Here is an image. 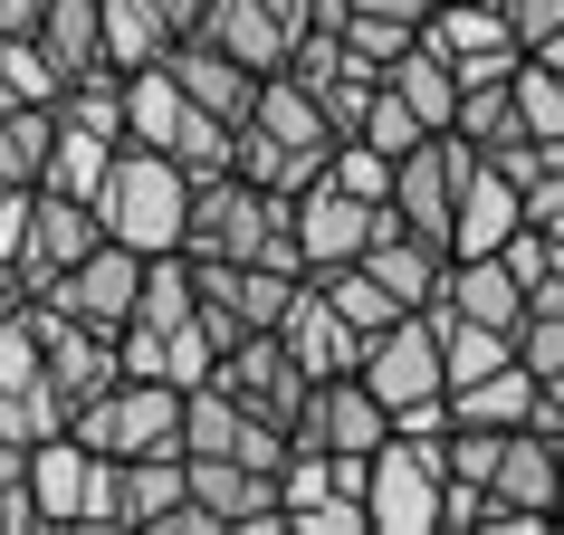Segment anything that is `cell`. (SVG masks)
<instances>
[{"instance_id": "cell-2", "label": "cell", "mask_w": 564, "mask_h": 535, "mask_svg": "<svg viewBox=\"0 0 564 535\" xmlns=\"http://www.w3.org/2000/svg\"><path fill=\"white\" fill-rule=\"evenodd\" d=\"M355 373L373 383V402L392 412V430H449V363H441L431 306H402L392 326H373Z\"/></svg>"}, {"instance_id": "cell-11", "label": "cell", "mask_w": 564, "mask_h": 535, "mask_svg": "<svg viewBox=\"0 0 564 535\" xmlns=\"http://www.w3.org/2000/svg\"><path fill=\"white\" fill-rule=\"evenodd\" d=\"M421 39H431L449 67H459V87H478V77H517V58H527V39L507 30L498 0H431Z\"/></svg>"}, {"instance_id": "cell-9", "label": "cell", "mask_w": 564, "mask_h": 535, "mask_svg": "<svg viewBox=\"0 0 564 535\" xmlns=\"http://www.w3.org/2000/svg\"><path fill=\"white\" fill-rule=\"evenodd\" d=\"M210 383L230 392V402H249L259 421H278V430H288L316 373H306V363L288 354V335L268 326V335H230V345H220V363H210Z\"/></svg>"}, {"instance_id": "cell-38", "label": "cell", "mask_w": 564, "mask_h": 535, "mask_svg": "<svg viewBox=\"0 0 564 535\" xmlns=\"http://www.w3.org/2000/svg\"><path fill=\"white\" fill-rule=\"evenodd\" d=\"M30 210L39 182H0V268H20V249H30Z\"/></svg>"}, {"instance_id": "cell-12", "label": "cell", "mask_w": 564, "mask_h": 535, "mask_svg": "<svg viewBox=\"0 0 564 535\" xmlns=\"http://www.w3.org/2000/svg\"><path fill=\"white\" fill-rule=\"evenodd\" d=\"M39 297L58 306V316H87V326L124 335V316H134V297H144V249H124V239H96L87 259L67 268V277H48Z\"/></svg>"}, {"instance_id": "cell-26", "label": "cell", "mask_w": 564, "mask_h": 535, "mask_svg": "<svg viewBox=\"0 0 564 535\" xmlns=\"http://www.w3.org/2000/svg\"><path fill=\"white\" fill-rule=\"evenodd\" d=\"M39 48H48V67H58V77H87V67H106V10H96V0H48Z\"/></svg>"}, {"instance_id": "cell-32", "label": "cell", "mask_w": 564, "mask_h": 535, "mask_svg": "<svg viewBox=\"0 0 564 535\" xmlns=\"http://www.w3.org/2000/svg\"><path fill=\"white\" fill-rule=\"evenodd\" d=\"M67 402H58V383L39 373V383H20V392H0V440H20V449H39V440H58L67 430Z\"/></svg>"}, {"instance_id": "cell-25", "label": "cell", "mask_w": 564, "mask_h": 535, "mask_svg": "<svg viewBox=\"0 0 564 535\" xmlns=\"http://www.w3.org/2000/svg\"><path fill=\"white\" fill-rule=\"evenodd\" d=\"M383 87L402 96V106H412V116L431 124V134H441V124L459 116V67H449L441 48H431V39H412V48H402V58L383 67Z\"/></svg>"}, {"instance_id": "cell-37", "label": "cell", "mask_w": 564, "mask_h": 535, "mask_svg": "<svg viewBox=\"0 0 564 535\" xmlns=\"http://www.w3.org/2000/svg\"><path fill=\"white\" fill-rule=\"evenodd\" d=\"M0 526H39V506H30V449H20V440H0Z\"/></svg>"}, {"instance_id": "cell-31", "label": "cell", "mask_w": 564, "mask_h": 535, "mask_svg": "<svg viewBox=\"0 0 564 535\" xmlns=\"http://www.w3.org/2000/svg\"><path fill=\"white\" fill-rule=\"evenodd\" d=\"M48 134H58V106H0V182L48 173Z\"/></svg>"}, {"instance_id": "cell-27", "label": "cell", "mask_w": 564, "mask_h": 535, "mask_svg": "<svg viewBox=\"0 0 564 535\" xmlns=\"http://www.w3.org/2000/svg\"><path fill=\"white\" fill-rule=\"evenodd\" d=\"M230 173H249L259 192H278V201H297L306 182L326 173V163H306V153H288L278 134H259V124H230Z\"/></svg>"}, {"instance_id": "cell-41", "label": "cell", "mask_w": 564, "mask_h": 535, "mask_svg": "<svg viewBox=\"0 0 564 535\" xmlns=\"http://www.w3.org/2000/svg\"><path fill=\"white\" fill-rule=\"evenodd\" d=\"M39 20H48V0H0V30L10 39H39Z\"/></svg>"}, {"instance_id": "cell-17", "label": "cell", "mask_w": 564, "mask_h": 535, "mask_svg": "<svg viewBox=\"0 0 564 535\" xmlns=\"http://www.w3.org/2000/svg\"><path fill=\"white\" fill-rule=\"evenodd\" d=\"M517 230H527V192L478 153V173L459 182V210H449V259H488V249H507Z\"/></svg>"}, {"instance_id": "cell-15", "label": "cell", "mask_w": 564, "mask_h": 535, "mask_svg": "<svg viewBox=\"0 0 564 535\" xmlns=\"http://www.w3.org/2000/svg\"><path fill=\"white\" fill-rule=\"evenodd\" d=\"M182 478H192V506L210 526H278V469H249V459H220V449H182Z\"/></svg>"}, {"instance_id": "cell-30", "label": "cell", "mask_w": 564, "mask_h": 535, "mask_svg": "<svg viewBox=\"0 0 564 535\" xmlns=\"http://www.w3.org/2000/svg\"><path fill=\"white\" fill-rule=\"evenodd\" d=\"M449 134H469L478 153L517 144L527 124H517V77H478V87H459V116H449Z\"/></svg>"}, {"instance_id": "cell-7", "label": "cell", "mask_w": 564, "mask_h": 535, "mask_svg": "<svg viewBox=\"0 0 564 535\" xmlns=\"http://www.w3.org/2000/svg\"><path fill=\"white\" fill-rule=\"evenodd\" d=\"M564 526V469L545 430H507L488 469V535H545Z\"/></svg>"}, {"instance_id": "cell-39", "label": "cell", "mask_w": 564, "mask_h": 535, "mask_svg": "<svg viewBox=\"0 0 564 535\" xmlns=\"http://www.w3.org/2000/svg\"><path fill=\"white\" fill-rule=\"evenodd\" d=\"M498 10H507V30L527 39V48H535V39H555V30H564V0H498Z\"/></svg>"}, {"instance_id": "cell-24", "label": "cell", "mask_w": 564, "mask_h": 535, "mask_svg": "<svg viewBox=\"0 0 564 535\" xmlns=\"http://www.w3.org/2000/svg\"><path fill=\"white\" fill-rule=\"evenodd\" d=\"M449 421H469V430H535V363H498L478 383H449Z\"/></svg>"}, {"instance_id": "cell-19", "label": "cell", "mask_w": 564, "mask_h": 535, "mask_svg": "<svg viewBox=\"0 0 564 535\" xmlns=\"http://www.w3.org/2000/svg\"><path fill=\"white\" fill-rule=\"evenodd\" d=\"M278 335H288V354H297L316 383H326V373H355V363H364V326H355V316H335V297L316 287V277H306L297 306L278 316Z\"/></svg>"}, {"instance_id": "cell-4", "label": "cell", "mask_w": 564, "mask_h": 535, "mask_svg": "<svg viewBox=\"0 0 564 535\" xmlns=\"http://www.w3.org/2000/svg\"><path fill=\"white\" fill-rule=\"evenodd\" d=\"M441 488H449V430H392L373 449V478H364V516L392 535H431Z\"/></svg>"}, {"instance_id": "cell-14", "label": "cell", "mask_w": 564, "mask_h": 535, "mask_svg": "<svg viewBox=\"0 0 564 535\" xmlns=\"http://www.w3.org/2000/svg\"><path fill=\"white\" fill-rule=\"evenodd\" d=\"M39 335H48V383H58L67 412H87L96 392L124 373V345L106 326H87V316H58V306L39 297Z\"/></svg>"}, {"instance_id": "cell-10", "label": "cell", "mask_w": 564, "mask_h": 535, "mask_svg": "<svg viewBox=\"0 0 564 535\" xmlns=\"http://www.w3.org/2000/svg\"><path fill=\"white\" fill-rule=\"evenodd\" d=\"M383 210L392 201H364V192H345V182H306L297 201H288V220H297V259H306V277L316 268H345V259H364L373 249V230H383Z\"/></svg>"}, {"instance_id": "cell-28", "label": "cell", "mask_w": 564, "mask_h": 535, "mask_svg": "<svg viewBox=\"0 0 564 535\" xmlns=\"http://www.w3.org/2000/svg\"><path fill=\"white\" fill-rule=\"evenodd\" d=\"M431 326H441V363H449V383H478V373L517 363V335H507V326H478V316H449V306H431Z\"/></svg>"}, {"instance_id": "cell-21", "label": "cell", "mask_w": 564, "mask_h": 535, "mask_svg": "<svg viewBox=\"0 0 564 535\" xmlns=\"http://www.w3.org/2000/svg\"><path fill=\"white\" fill-rule=\"evenodd\" d=\"M441 306L449 316H478V326H527V277L488 249V259H449V277H441Z\"/></svg>"}, {"instance_id": "cell-20", "label": "cell", "mask_w": 564, "mask_h": 535, "mask_svg": "<svg viewBox=\"0 0 564 535\" xmlns=\"http://www.w3.org/2000/svg\"><path fill=\"white\" fill-rule=\"evenodd\" d=\"M163 58H173V77L192 87V106H210L220 124H249V106H259V67H239L230 48H210V39H173Z\"/></svg>"}, {"instance_id": "cell-1", "label": "cell", "mask_w": 564, "mask_h": 535, "mask_svg": "<svg viewBox=\"0 0 564 535\" xmlns=\"http://www.w3.org/2000/svg\"><path fill=\"white\" fill-rule=\"evenodd\" d=\"M182 249H192V259H268V268H297L306 277L288 201L259 192L249 173H202L192 182V230H182Z\"/></svg>"}, {"instance_id": "cell-36", "label": "cell", "mask_w": 564, "mask_h": 535, "mask_svg": "<svg viewBox=\"0 0 564 535\" xmlns=\"http://www.w3.org/2000/svg\"><path fill=\"white\" fill-rule=\"evenodd\" d=\"M421 30H402V20H373V10H345V48L355 58H373V67H392L402 48H412Z\"/></svg>"}, {"instance_id": "cell-40", "label": "cell", "mask_w": 564, "mask_h": 535, "mask_svg": "<svg viewBox=\"0 0 564 535\" xmlns=\"http://www.w3.org/2000/svg\"><path fill=\"white\" fill-rule=\"evenodd\" d=\"M345 10H373V20H402V30L431 20V0H345Z\"/></svg>"}, {"instance_id": "cell-33", "label": "cell", "mask_w": 564, "mask_h": 535, "mask_svg": "<svg viewBox=\"0 0 564 535\" xmlns=\"http://www.w3.org/2000/svg\"><path fill=\"white\" fill-rule=\"evenodd\" d=\"M316 287H326V297H335V316H355L364 335L402 316V297H392V287H383V277H373L364 259H345V268H316Z\"/></svg>"}, {"instance_id": "cell-23", "label": "cell", "mask_w": 564, "mask_h": 535, "mask_svg": "<svg viewBox=\"0 0 564 535\" xmlns=\"http://www.w3.org/2000/svg\"><path fill=\"white\" fill-rule=\"evenodd\" d=\"M124 134H96V124L58 116V134H48V173H39V192H67V201H96L106 192V173H116Z\"/></svg>"}, {"instance_id": "cell-42", "label": "cell", "mask_w": 564, "mask_h": 535, "mask_svg": "<svg viewBox=\"0 0 564 535\" xmlns=\"http://www.w3.org/2000/svg\"><path fill=\"white\" fill-rule=\"evenodd\" d=\"M153 10H163V20H173V39H182V30H202V10H210V0H153Z\"/></svg>"}, {"instance_id": "cell-16", "label": "cell", "mask_w": 564, "mask_h": 535, "mask_svg": "<svg viewBox=\"0 0 564 535\" xmlns=\"http://www.w3.org/2000/svg\"><path fill=\"white\" fill-rule=\"evenodd\" d=\"M96 239H106V220H96V201H67V192H39L30 210V249H20V287H48V277H67V268L87 259Z\"/></svg>"}, {"instance_id": "cell-5", "label": "cell", "mask_w": 564, "mask_h": 535, "mask_svg": "<svg viewBox=\"0 0 564 535\" xmlns=\"http://www.w3.org/2000/svg\"><path fill=\"white\" fill-rule=\"evenodd\" d=\"M87 449L106 459H153V449H182V383H153V373H116L87 412L67 421Z\"/></svg>"}, {"instance_id": "cell-6", "label": "cell", "mask_w": 564, "mask_h": 535, "mask_svg": "<svg viewBox=\"0 0 564 535\" xmlns=\"http://www.w3.org/2000/svg\"><path fill=\"white\" fill-rule=\"evenodd\" d=\"M30 506L39 526H116V459L87 449L77 430L30 449Z\"/></svg>"}, {"instance_id": "cell-8", "label": "cell", "mask_w": 564, "mask_h": 535, "mask_svg": "<svg viewBox=\"0 0 564 535\" xmlns=\"http://www.w3.org/2000/svg\"><path fill=\"white\" fill-rule=\"evenodd\" d=\"M478 173V144L469 134H421L412 153H392V210L412 220V230H431V239H449V210H459V182Z\"/></svg>"}, {"instance_id": "cell-18", "label": "cell", "mask_w": 564, "mask_h": 535, "mask_svg": "<svg viewBox=\"0 0 564 535\" xmlns=\"http://www.w3.org/2000/svg\"><path fill=\"white\" fill-rule=\"evenodd\" d=\"M364 268L383 277L402 306H441V277H449V239L412 230L402 210H383V230H373V249H364Z\"/></svg>"}, {"instance_id": "cell-35", "label": "cell", "mask_w": 564, "mask_h": 535, "mask_svg": "<svg viewBox=\"0 0 564 535\" xmlns=\"http://www.w3.org/2000/svg\"><path fill=\"white\" fill-rule=\"evenodd\" d=\"M355 134H364V144H383V153H412L421 134H431V124H421L392 87H373V106H364V124H355Z\"/></svg>"}, {"instance_id": "cell-13", "label": "cell", "mask_w": 564, "mask_h": 535, "mask_svg": "<svg viewBox=\"0 0 564 535\" xmlns=\"http://www.w3.org/2000/svg\"><path fill=\"white\" fill-rule=\"evenodd\" d=\"M392 440V412L373 402L364 373H326V383H306L297 421H288V449H383Z\"/></svg>"}, {"instance_id": "cell-3", "label": "cell", "mask_w": 564, "mask_h": 535, "mask_svg": "<svg viewBox=\"0 0 564 535\" xmlns=\"http://www.w3.org/2000/svg\"><path fill=\"white\" fill-rule=\"evenodd\" d=\"M96 220H106V239L144 249V259L153 249H182V230H192V173L153 144H124L106 192H96Z\"/></svg>"}, {"instance_id": "cell-29", "label": "cell", "mask_w": 564, "mask_h": 535, "mask_svg": "<svg viewBox=\"0 0 564 535\" xmlns=\"http://www.w3.org/2000/svg\"><path fill=\"white\" fill-rule=\"evenodd\" d=\"M96 10H106V67H153L173 48V20L153 0H96Z\"/></svg>"}, {"instance_id": "cell-43", "label": "cell", "mask_w": 564, "mask_h": 535, "mask_svg": "<svg viewBox=\"0 0 564 535\" xmlns=\"http://www.w3.org/2000/svg\"><path fill=\"white\" fill-rule=\"evenodd\" d=\"M545 440H555V469H564V430H545Z\"/></svg>"}, {"instance_id": "cell-22", "label": "cell", "mask_w": 564, "mask_h": 535, "mask_svg": "<svg viewBox=\"0 0 564 535\" xmlns=\"http://www.w3.org/2000/svg\"><path fill=\"white\" fill-rule=\"evenodd\" d=\"M249 124H259V134H278L288 153H306V163H326V153H335L326 106H316V96H306V77H288V67H268V77H259V106H249Z\"/></svg>"}, {"instance_id": "cell-34", "label": "cell", "mask_w": 564, "mask_h": 535, "mask_svg": "<svg viewBox=\"0 0 564 535\" xmlns=\"http://www.w3.org/2000/svg\"><path fill=\"white\" fill-rule=\"evenodd\" d=\"M326 182H345V192H364V201H392V153H383V144H364V134H335Z\"/></svg>"}]
</instances>
